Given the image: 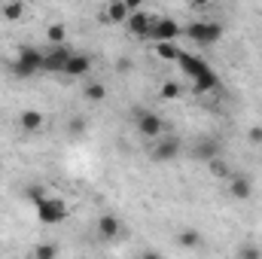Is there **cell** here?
Listing matches in <instances>:
<instances>
[{
    "label": "cell",
    "mask_w": 262,
    "mask_h": 259,
    "mask_svg": "<svg viewBox=\"0 0 262 259\" xmlns=\"http://www.w3.org/2000/svg\"><path fill=\"white\" fill-rule=\"evenodd\" d=\"M177 67L192 79V85H195L198 95H204V92H213L216 85H220V76L213 73V67L207 64L204 58H195V55H189V52H183L180 58H177Z\"/></svg>",
    "instance_id": "cell-1"
},
{
    "label": "cell",
    "mask_w": 262,
    "mask_h": 259,
    "mask_svg": "<svg viewBox=\"0 0 262 259\" xmlns=\"http://www.w3.org/2000/svg\"><path fill=\"white\" fill-rule=\"evenodd\" d=\"M43 49H34V46H21L18 49V58L12 61V73L18 79H28L34 73H43Z\"/></svg>",
    "instance_id": "cell-2"
},
{
    "label": "cell",
    "mask_w": 262,
    "mask_h": 259,
    "mask_svg": "<svg viewBox=\"0 0 262 259\" xmlns=\"http://www.w3.org/2000/svg\"><path fill=\"white\" fill-rule=\"evenodd\" d=\"M34 210H37V220L43 226H58V223H64L67 213H70V207H67V201L61 195H46V201L37 204Z\"/></svg>",
    "instance_id": "cell-3"
},
{
    "label": "cell",
    "mask_w": 262,
    "mask_h": 259,
    "mask_svg": "<svg viewBox=\"0 0 262 259\" xmlns=\"http://www.w3.org/2000/svg\"><path fill=\"white\" fill-rule=\"evenodd\" d=\"M186 37L195 46H213L223 40V25L220 21H192V25H186Z\"/></svg>",
    "instance_id": "cell-4"
},
{
    "label": "cell",
    "mask_w": 262,
    "mask_h": 259,
    "mask_svg": "<svg viewBox=\"0 0 262 259\" xmlns=\"http://www.w3.org/2000/svg\"><path fill=\"white\" fill-rule=\"evenodd\" d=\"M177 37H180V25L174 18H152V25H149L152 43H174Z\"/></svg>",
    "instance_id": "cell-5"
},
{
    "label": "cell",
    "mask_w": 262,
    "mask_h": 259,
    "mask_svg": "<svg viewBox=\"0 0 262 259\" xmlns=\"http://www.w3.org/2000/svg\"><path fill=\"white\" fill-rule=\"evenodd\" d=\"M137 0H113V3H107V9H104V18L107 21H113V25H125L131 18V12H137Z\"/></svg>",
    "instance_id": "cell-6"
},
{
    "label": "cell",
    "mask_w": 262,
    "mask_h": 259,
    "mask_svg": "<svg viewBox=\"0 0 262 259\" xmlns=\"http://www.w3.org/2000/svg\"><path fill=\"white\" fill-rule=\"evenodd\" d=\"M134 119H137V131H140L143 137H149V140H159V137H162V116H159V113L137 110Z\"/></svg>",
    "instance_id": "cell-7"
},
{
    "label": "cell",
    "mask_w": 262,
    "mask_h": 259,
    "mask_svg": "<svg viewBox=\"0 0 262 259\" xmlns=\"http://www.w3.org/2000/svg\"><path fill=\"white\" fill-rule=\"evenodd\" d=\"M73 52L67 46H49L43 55V73H64V64Z\"/></svg>",
    "instance_id": "cell-8"
},
{
    "label": "cell",
    "mask_w": 262,
    "mask_h": 259,
    "mask_svg": "<svg viewBox=\"0 0 262 259\" xmlns=\"http://www.w3.org/2000/svg\"><path fill=\"white\" fill-rule=\"evenodd\" d=\"M149 156H152L156 162H171V159L180 156V140H177V137H159V140L152 143Z\"/></svg>",
    "instance_id": "cell-9"
},
{
    "label": "cell",
    "mask_w": 262,
    "mask_h": 259,
    "mask_svg": "<svg viewBox=\"0 0 262 259\" xmlns=\"http://www.w3.org/2000/svg\"><path fill=\"white\" fill-rule=\"evenodd\" d=\"M85 73H92V58L82 55V52H73L64 64V76H73L76 79V76H85Z\"/></svg>",
    "instance_id": "cell-10"
},
{
    "label": "cell",
    "mask_w": 262,
    "mask_h": 259,
    "mask_svg": "<svg viewBox=\"0 0 262 259\" xmlns=\"http://www.w3.org/2000/svg\"><path fill=\"white\" fill-rule=\"evenodd\" d=\"M149 25H152V15H146L143 9L131 12V18L125 21L128 34H134V37H149Z\"/></svg>",
    "instance_id": "cell-11"
},
{
    "label": "cell",
    "mask_w": 262,
    "mask_h": 259,
    "mask_svg": "<svg viewBox=\"0 0 262 259\" xmlns=\"http://www.w3.org/2000/svg\"><path fill=\"white\" fill-rule=\"evenodd\" d=\"M119 232H122V223H119V217H113V213H104V217L98 220V235H101L104 241H116V238H119Z\"/></svg>",
    "instance_id": "cell-12"
},
{
    "label": "cell",
    "mask_w": 262,
    "mask_h": 259,
    "mask_svg": "<svg viewBox=\"0 0 262 259\" xmlns=\"http://www.w3.org/2000/svg\"><path fill=\"white\" fill-rule=\"evenodd\" d=\"M229 195L235 201H247V198H253V183L247 177H232L229 180Z\"/></svg>",
    "instance_id": "cell-13"
},
{
    "label": "cell",
    "mask_w": 262,
    "mask_h": 259,
    "mask_svg": "<svg viewBox=\"0 0 262 259\" xmlns=\"http://www.w3.org/2000/svg\"><path fill=\"white\" fill-rule=\"evenodd\" d=\"M18 125L25 131H40L43 128V113H40V110H25V113L18 116Z\"/></svg>",
    "instance_id": "cell-14"
},
{
    "label": "cell",
    "mask_w": 262,
    "mask_h": 259,
    "mask_svg": "<svg viewBox=\"0 0 262 259\" xmlns=\"http://www.w3.org/2000/svg\"><path fill=\"white\" fill-rule=\"evenodd\" d=\"M180 55H183V49H180L177 43H156V58H162V61H174V64H177Z\"/></svg>",
    "instance_id": "cell-15"
},
{
    "label": "cell",
    "mask_w": 262,
    "mask_h": 259,
    "mask_svg": "<svg viewBox=\"0 0 262 259\" xmlns=\"http://www.w3.org/2000/svg\"><path fill=\"white\" fill-rule=\"evenodd\" d=\"M82 98H89L92 104H98V101L107 98V85H104V82H89V85L82 89Z\"/></svg>",
    "instance_id": "cell-16"
},
{
    "label": "cell",
    "mask_w": 262,
    "mask_h": 259,
    "mask_svg": "<svg viewBox=\"0 0 262 259\" xmlns=\"http://www.w3.org/2000/svg\"><path fill=\"white\" fill-rule=\"evenodd\" d=\"M46 40H49V46H64L67 28L64 25H49V28H46Z\"/></svg>",
    "instance_id": "cell-17"
},
{
    "label": "cell",
    "mask_w": 262,
    "mask_h": 259,
    "mask_svg": "<svg viewBox=\"0 0 262 259\" xmlns=\"http://www.w3.org/2000/svg\"><path fill=\"white\" fill-rule=\"evenodd\" d=\"M177 244L186 247V250H195L198 244H201V235H198L195 229H183V232L177 235Z\"/></svg>",
    "instance_id": "cell-18"
},
{
    "label": "cell",
    "mask_w": 262,
    "mask_h": 259,
    "mask_svg": "<svg viewBox=\"0 0 262 259\" xmlns=\"http://www.w3.org/2000/svg\"><path fill=\"white\" fill-rule=\"evenodd\" d=\"M34 259H58V244H52V241L37 244L34 247Z\"/></svg>",
    "instance_id": "cell-19"
},
{
    "label": "cell",
    "mask_w": 262,
    "mask_h": 259,
    "mask_svg": "<svg viewBox=\"0 0 262 259\" xmlns=\"http://www.w3.org/2000/svg\"><path fill=\"white\" fill-rule=\"evenodd\" d=\"M216 153H220V149H216V143H213V140H201V143H198V149H195V156H198V159H204V162H213V159H216Z\"/></svg>",
    "instance_id": "cell-20"
},
{
    "label": "cell",
    "mask_w": 262,
    "mask_h": 259,
    "mask_svg": "<svg viewBox=\"0 0 262 259\" xmlns=\"http://www.w3.org/2000/svg\"><path fill=\"white\" fill-rule=\"evenodd\" d=\"M159 98H162V101H177V98H180V82H165V85L159 89Z\"/></svg>",
    "instance_id": "cell-21"
},
{
    "label": "cell",
    "mask_w": 262,
    "mask_h": 259,
    "mask_svg": "<svg viewBox=\"0 0 262 259\" xmlns=\"http://www.w3.org/2000/svg\"><path fill=\"white\" fill-rule=\"evenodd\" d=\"M0 12H3V15H6L9 21H18V18L25 15V3H6V6H3Z\"/></svg>",
    "instance_id": "cell-22"
},
{
    "label": "cell",
    "mask_w": 262,
    "mask_h": 259,
    "mask_svg": "<svg viewBox=\"0 0 262 259\" xmlns=\"http://www.w3.org/2000/svg\"><path fill=\"white\" fill-rule=\"evenodd\" d=\"M238 259H262V250L256 247V244H241Z\"/></svg>",
    "instance_id": "cell-23"
},
{
    "label": "cell",
    "mask_w": 262,
    "mask_h": 259,
    "mask_svg": "<svg viewBox=\"0 0 262 259\" xmlns=\"http://www.w3.org/2000/svg\"><path fill=\"white\" fill-rule=\"evenodd\" d=\"M207 168H210V174H213V177H229V165H226L223 159H213V162H207Z\"/></svg>",
    "instance_id": "cell-24"
},
{
    "label": "cell",
    "mask_w": 262,
    "mask_h": 259,
    "mask_svg": "<svg viewBox=\"0 0 262 259\" xmlns=\"http://www.w3.org/2000/svg\"><path fill=\"white\" fill-rule=\"evenodd\" d=\"M28 201H31L34 207L43 204V201H46V189H43V186H31V189H28Z\"/></svg>",
    "instance_id": "cell-25"
},
{
    "label": "cell",
    "mask_w": 262,
    "mask_h": 259,
    "mask_svg": "<svg viewBox=\"0 0 262 259\" xmlns=\"http://www.w3.org/2000/svg\"><path fill=\"white\" fill-rule=\"evenodd\" d=\"M70 128H73V131H82V128H85V122H82V119H79V116H76V119H73V125H70Z\"/></svg>",
    "instance_id": "cell-26"
},
{
    "label": "cell",
    "mask_w": 262,
    "mask_h": 259,
    "mask_svg": "<svg viewBox=\"0 0 262 259\" xmlns=\"http://www.w3.org/2000/svg\"><path fill=\"white\" fill-rule=\"evenodd\" d=\"M140 259H162V253H156V250H146Z\"/></svg>",
    "instance_id": "cell-27"
},
{
    "label": "cell",
    "mask_w": 262,
    "mask_h": 259,
    "mask_svg": "<svg viewBox=\"0 0 262 259\" xmlns=\"http://www.w3.org/2000/svg\"><path fill=\"white\" fill-rule=\"evenodd\" d=\"M250 140H262V128H250Z\"/></svg>",
    "instance_id": "cell-28"
}]
</instances>
